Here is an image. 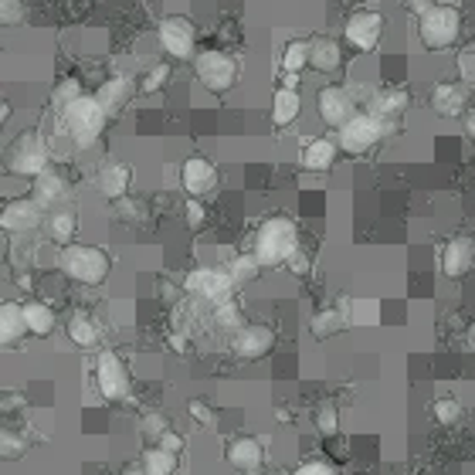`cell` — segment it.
Instances as JSON below:
<instances>
[{
    "label": "cell",
    "instance_id": "6da1fadb",
    "mask_svg": "<svg viewBox=\"0 0 475 475\" xmlns=\"http://www.w3.org/2000/svg\"><path fill=\"white\" fill-rule=\"evenodd\" d=\"M106 116H109V112L102 109L98 98L79 96L75 102L61 106V126H65V136H69L75 146H92V143L102 136Z\"/></svg>",
    "mask_w": 475,
    "mask_h": 475
},
{
    "label": "cell",
    "instance_id": "7a4b0ae2",
    "mask_svg": "<svg viewBox=\"0 0 475 475\" xmlns=\"http://www.w3.org/2000/svg\"><path fill=\"white\" fill-rule=\"evenodd\" d=\"M58 268L65 272V279L79 282V285H102L109 275V255L96 248V245H65L58 255Z\"/></svg>",
    "mask_w": 475,
    "mask_h": 475
},
{
    "label": "cell",
    "instance_id": "3957f363",
    "mask_svg": "<svg viewBox=\"0 0 475 475\" xmlns=\"http://www.w3.org/2000/svg\"><path fill=\"white\" fill-rule=\"evenodd\" d=\"M299 248V231L289 218H268L258 231H255V255L262 258V265H285L289 255Z\"/></svg>",
    "mask_w": 475,
    "mask_h": 475
},
{
    "label": "cell",
    "instance_id": "277c9868",
    "mask_svg": "<svg viewBox=\"0 0 475 475\" xmlns=\"http://www.w3.org/2000/svg\"><path fill=\"white\" fill-rule=\"evenodd\" d=\"M461 34V14L455 7L434 4L432 11L418 17V38L428 51H448Z\"/></svg>",
    "mask_w": 475,
    "mask_h": 475
},
{
    "label": "cell",
    "instance_id": "5b68a950",
    "mask_svg": "<svg viewBox=\"0 0 475 475\" xmlns=\"http://www.w3.org/2000/svg\"><path fill=\"white\" fill-rule=\"evenodd\" d=\"M387 133V126L380 123L374 112H353L347 123L340 126V150H347L349 156H364L370 154L380 143V136Z\"/></svg>",
    "mask_w": 475,
    "mask_h": 475
},
{
    "label": "cell",
    "instance_id": "8992f818",
    "mask_svg": "<svg viewBox=\"0 0 475 475\" xmlns=\"http://www.w3.org/2000/svg\"><path fill=\"white\" fill-rule=\"evenodd\" d=\"M197 82L214 96H224L238 85V61L228 51H200L194 61Z\"/></svg>",
    "mask_w": 475,
    "mask_h": 475
},
{
    "label": "cell",
    "instance_id": "52a82bcc",
    "mask_svg": "<svg viewBox=\"0 0 475 475\" xmlns=\"http://www.w3.org/2000/svg\"><path fill=\"white\" fill-rule=\"evenodd\" d=\"M235 285L238 282L231 279L228 265L224 268H218V265L194 268V272L183 279V289H187L191 295H197V299H208L210 306H218V303H224V299H231Z\"/></svg>",
    "mask_w": 475,
    "mask_h": 475
},
{
    "label": "cell",
    "instance_id": "ba28073f",
    "mask_svg": "<svg viewBox=\"0 0 475 475\" xmlns=\"http://www.w3.org/2000/svg\"><path fill=\"white\" fill-rule=\"evenodd\" d=\"M96 387L106 401H126L129 394V374L126 364L112 353V349H98L96 357Z\"/></svg>",
    "mask_w": 475,
    "mask_h": 475
},
{
    "label": "cell",
    "instance_id": "9c48e42d",
    "mask_svg": "<svg viewBox=\"0 0 475 475\" xmlns=\"http://www.w3.org/2000/svg\"><path fill=\"white\" fill-rule=\"evenodd\" d=\"M156 34H160V44H163L173 58H194L197 31H194V24H191V17H183V14L163 17L160 28H156Z\"/></svg>",
    "mask_w": 475,
    "mask_h": 475
},
{
    "label": "cell",
    "instance_id": "30bf717a",
    "mask_svg": "<svg viewBox=\"0 0 475 475\" xmlns=\"http://www.w3.org/2000/svg\"><path fill=\"white\" fill-rule=\"evenodd\" d=\"M231 353H235L238 360H262V357H268L272 353V347H275V333L268 330V326H241V330H235L231 333Z\"/></svg>",
    "mask_w": 475,
    "mask_h": 475
},
{
    "label": "cell",
    "instance_id": "8fae6325",
    "mask_svg": "<svg viewBox=\"0 0 475 475\" xmlns=\"http://www.w3.org/2000/svg\"><path fill=\"white\" fill-rule=\"evenodd\" d=\"M7 167H11V173H17V177H38V173L48 170V146H44L34 133H28V136L11 150Z\"/></svg>",
    "mask_w": 475,
    "mask_h": 475
},
{
    "label": "cell",
    "instance_id": "7c38bea8",
    "mask_svg": "<svg viewBox=\"0 0 475 475\" xmlns=\"http://www.w3.org/2000/svg\"><path fill=\"white\" fill-rule=\"evenodd\" d=\"M384 38V14L377 11H357L347 21V44L357 51H374Z\"/></svg>",
    "mask_w": 475,
    "mask_h": 475
},
{
    "label": "cell",
    "instance_id": "4fadbf2b",
    "mask_svg": "<svg viewBox=\"0 0 475 475\" xmlns=\"http://www.w3.org/2000/svg\"><path fill=\"white\" fill-rule=\"evenodd\" d=\"M42 204L34 200V197H17L11 200L4 214H0V224H4V231L7 235H24V231H34L38 224H42Z\"/></svg>",
    "mask_w": 475,
    "mask_h": 475
},
{
    "label": "cell",
    "instance_id": "5bb4252c",
    "mask_svg": "<svg viewBox=\"0 0 475 475\" xmlns=\"http://www.w3.org/2000/svg\"><path fill=\"white\" fill-rule=\"evenodd\" d=\"M316 109H320V119L326 126L340 129L353 116V98H349V92L343 85H326V88H320Z\"/></svg>",
    "mask_w": 475,
    "mask_h": 475
},
{
    "label": "cell",
    "instance_id": "9a60e30c",
    "mask_svg": "<svg viewBox=\"0 0 475 475\" xmlns=\"http://www.w3.org/2000/svg\"><path fill=\"white\" fill-rule=\"evenodd\" d=\"M181 187L191 197H204L218 187V170H214V163H210L208 156H191V160H183Z\"/></svg>",
    "mask_w": 475,
    "mask_h": 475
},
{
    "label": "cell",
    "instance_id": "2e32d148",
    "mask_svg": "<svg viewBox=\"0 0 475 475\" xmlns=\"http://www.w3.org/2000/svg\"><path fill=\"white\" fill-rule=\"evenodd\" d=\"M475 265V241L472 238H452L442 252V272L448 279H461L469 275Z\"/></svg>",
    "mask_w": 475,
    "mask_h": 475
},
{
    "label": "cell",
    "instance_id": "e0dca14e",
    "mask_svg": "<svg viewBox=\"0 0 475 475\" xmlns=\"http://www.w3.org/2000/svg\"><path fill=\"white\" fill-rule=\"evenodd\" d=\"M228 465L238 472H258L265 465V445L258 438H235L228 445Z\"/></svg>",
    "mask_w": 475,
    "mask_h": 475
},
{
    "label": "cell",
    "instance_id": "ac0fdd59",
    "mask_svg": "<svg viewBox=\"0 0 475 475\" xmlns=\"http://www.w3.org/2000/svg\"><path fill=\"white\" fill-rule=\"evenodd\" d=\"M129 187H133V170L126 163H109V167L98 170L96 177V191L102 197H109V200H123L129 194Z\"/></svg>",
    "mask_w": 475,
    "mask_h": 475
},
{
    "label": "cell",
    "instance_id": "d6986e66",
    "mask_svg": "<svg viewBox=\"0 0 475 475\" xmlns=\"http://www.w3.org/2000/svg\"><path fill=\"white\" fill-rule=\"evenodd\" d=\"M343 65V48L336 38H312L309 42V69L322 71V75H333Z\"/></svg>",
    "mask_w": 475,
    "mask_h": 475
},
{
    "label": "cell",
    "instance_id": "ffe728a7",
    "mask_svg": "<svg viewBox=\"0 0 475 475\" xmlns=\"http://www.w3.org/2000/svg\"><path fill=\"white\" fill-rule=\"evenodd\" d=\"M407 109V92H401V88H387V92H377V96L370 98V109L367 112H374L380 123L387 126V133L394 129V123L405 116Z\"/></svg>",
    "mask_w": 475,
    "mask_h": 475
},
{
    "label": "cell",
    "instance_id": "44dd1931",
    "mask_svg": "<svg viewBox=\"0 0 475 475\" xmlns=\"http://www.w3.org/2000/svg\"><path fill=\"white\" fill-rule=\"evenodd\" d=\"M303 112V96H299V85H282L275 98H272V123L275 126H293Z\"/></svg>",
    "mask_w": 475,
    "mask_h": 475
},
{
    "label": "cell",
    "instance_id": "7402d4cb",
    "mask_svg": "<svg viewBox=\"0 0 475 475\" xmlns=\"http://www.w3.org/2000/svg\"><path fill=\"white\" fill-rule=\"evenodd\" d=\"M24 333H31L28 320H24V306L21 303H4L0 306V343L14 347V343L24 340Z\"/></svg>",
    "mask_w": 475,
    "mask_h": 475
},
{
    "label": "cell",
    "instance_id": "603a6c76",
    "mask_svg": "<svg viewBox=\"0 0 475 475\" xmlns=\"http://www.w3.org/2000/svg\"><path fill=\"white\" fill-rule=\"evenodd\" d=\"M69 194V183H65V177L61 173H55V170H44V173H38L34 177V183H31V197L42 204V208H51V204H58L61 197Z\"/></svg>",
    "mask_w": 475,
    "mask_h": 475
},
{
    "label": "cell",
    "instance_id": "cb8c5ba5",
    "mask_svg": "<svg viewBox=\"0 0 475 475\" xmlns=\"http://www.w3.org/2000/svg\"><path fill=\"white\" fill-rule=\"evenodd\" d=\"M65 330H69V340L75 347L82 349H96L102 343V330H98V322L88 316V312H71L69 322H65Z\"/></svg>",
    "mask_w": 475,
    "mask_h": 475
},
{
    "label": "cell",
    "instance_id": "d4e9b609",
    "mask_svg": "<svg viewBox=\"0 0 475 475\" xmlns=\"http://www.w3.org/2000/svg\"><path fill=\"white\" fill-rule=\"evenodd\" d=\"M465 102H469V96H465V88L455 82L438 85L432 92V109L438 112V116H445V119L461 116V112H465Z\"/></svg>",
    "mask_w": 475,
    "mask_h": 475
},
{
    "label": "cell",
    "instance_id": "484cf974",
    "mask_svg": "<svg viewBox=\"0 0 475 475\" xmlns=\"http://www.w3.org/2000/svg\"><path fill=\"white\" fill-rule=\"evenodd\" d=\"M336 154H340V143L320 136V140H312L306 150H303V167H306L309 173H326V170L336 163Z\"/></svg>",
    "mask_w": 475,
    "mask_h": 475
},
{
    "label": "cell",
    "instance_id": "4316f807",
    "mask_svg": "<svg viewBox=\"0 0 475 475\" xmlns=\"http://www.w3.org/2000/svg\"><path fill=\"white\" fill-rule=\"evenodd\" d=\"M44 231H48V238L55 241V245H71L75 241V231H79V214H75V208H61L55 210V214H48V221H44Z\"/></svg>",
    "mask_w": 475,
    "mask_h": 475
},
{
    "label": "cell",
    "instance_id": "83f0119b",
    "mask_svg": "<svg viewBox=\"0 0 475 475\" xmlns=\"http://www.w3.org/2000/svg\"><path fill=\"white\" fill-rule=\"evenodd\" d=\"M129 96H133V82H129V75H112L109 82H102L96 98L102 102V109L112 116V112H119L123 106H126Z\"/></svg>",
    "mask_w": 475,
    "mask_h": 475
},
{
    "label": "cell",
    "instance_id": "f1b7e54d",
    "mask_svg": "<svg viewBox=\"0 0 475 475\" xmlns=\"http://www.w3.org/2000/svg\"><path fill=\"white\" fill-rule=\"evenodd\" d=\"M181 469V461H177V452H170L163 445H146L143 452V472L150 475H170Z\"/></svg>",
    "mask_w": 475,
    "mask_h": 475
},
{
    "label": "cell",
    "instance_id": "f546056e",
    "mask_svg": "<svg viewBox=\"0 0 475 475\" xmlns=\"http://www.w3.org/2000/svg\"><path fill=\"white\" fill-rule=\"evenodd\" d=\"M24 306V320H28V330L34 336H51L55 333V312L38 303V299H28V303H21Z\"/></svg>",
    "mask_w": 475,
    "mask_h": 475
},
{
    "label": "cell",
    "instance_id": "4dcf8cb0",
    "mask_svg": "<svg viewBox=\"0 0 475 475\" xmlns=\"http://www.w3.org/2000/svg\"><path fill=\"white\" fill-rule=\"evenodd\" d=\"M347 312L343 309H320L312 320H309V333L316 336V340H326V336L340 333L343 326H347Z\"/></svg>",
    "mask_w": 475,
    "mask_h": 475
},
{
    "label": "cell",
    "instance_id": "1f68e13d",
    "mask_svg": "<svg viewBox=\"0 0 475 475\" xmlns=\"http://www.w3.org/2000/svg\"><path fill=\"white\" fill-rule=\"evenodd\" d=\"M340 309L347 312L353 326H377L380 322V303H374V299H349Z\"/></svg>",
    "mask_w": 475,
    "mask_h": 475
},
{
    "label": "cell",
    "instance_id": "d6a6232c",
    "mask_svg": "<svg viewBox=\"0 0 475 475\" xmlns=\"http://www.w3.org/2000/svg\"><path fill=\"white\" fill-rule=\"evenodd\" d=\"M262 258H258V255H238V258H231V262H228V272H231V279L238 282V285H241V282H255L258 279V275H262Z\"/></svg>",
    "mask_w": 475,
    "mask_h": 475
},
{
    "label": "cell",
    "instance_id": "836d02e7",
    "mask_svg": "<svg viewBox=\"0 0 475 475\" xmlns=\"http://www.w3.org/2000/svg\"><path fill=\"white\" fill-rule=\"evenodd\" d=\"M214 322H218V330H224V333H235V330L245 326V312H241V306H238L235 299H224V303L214 306Z\"/></svg>",
    "mask_w": 475,
    "mask_h": 475
},
{
    "label": "cell",
    "instance_id": "e575fe53",
    "mask_svg": "<svg viewBox=\"0 0 475 475\" xmlns=\"http://www.w3.org/2000/svg\"><path fill=\"white\" fill-rule=\"evenodd\" d=\"M303 69H309V42H289L282 48V71L299 75Z\"/></svg>",
    "mask_w": 475,
    "mask_h": 475
},
{
    "label": "cell",
    "instance_id": "d590c367",
    "mask_svg": "<svg viewBox=\"0 0 475 475\" xmlns=\"http://www.w3.org/2000/svg\"><path fill=\"white\" fill-rule=\"evenodd\" d=\"M432 411H434V421L445 424V428H452V424L461 418V405L455 401V397H438Z\"/></svg>",
    "mask_w": 475,
    "mask_h": 475
},
{
    "label": "cell",
    "instance_id": "8d00e7d4",
    "mask_svg": "<svg viewBox=\"0 0 475 475\" xmlns=\"http://www.w3.org/2000/svg\"><path fill=\"white\" fill-rule=\"evenodd\" d=\"M140 432H143V438H146L150 445H156V442H160V438L170 432V421L163 418V414H146V418H143Z\"/></svg>",
    "mask_w": 475,
    "mask_h": 475
},
{
    "label": "cell",
    "instance_id": "74e56055",
    "mask_svg": "<svg viewBox=\"0 0 475 475\" xmlns=\"http://www.w3.org/2000/svg\"><path fill=\"white\" fill-rule=\"evenodd\" d=\"M170 82V65H154V69H146V75H143V92H160L163 85Z\"/></svg>",
    "mask_w": 475,
    "mask_h": 475
},
{
    "label": "cell",
    "instance_id": "f35d334b",
    "mask_svg": "<svg viewBox=\"0 0 475 475\" xmlns=\"http://www.w3.org/2000/svg\"><path fill=\"white\" fill-rule=\"evenodd\" d=\"M0 21L7 24V28H14L24 21V4L21 0H0Z\"/></svg>",
    "mask_w": 475,
    "mask_h": 475
},
{
    "label": "cell",
    "instance_id": "ab89813d",
    "mask_svg": "<svg viewBox=\"0 0 475 475\" xmlns=\"http://www.w3.org/2000/svg\"><path fill=\"white\" fill-rule=\"evenodd\" d=\"M455 69H459L461 82L475 85V48H465V51H459V58H455Z\"/></svg>",
    "mask_w": 475,
    "mask_h": 475
},
{
    "label": "cell",
    "instance_id": "60d3db41",
    "mask_svg": "<svg viewBox=\"0 0 475 475\" xmlns=\"http://www.w3.org/2000/svg\"><path fill=\"white\" fill-rule=\"evenodd\" d=\"M82 96V88H79V82L75 79H65V82L55 88V96H51V102L55 106H69V102H75V98Z\"/></svg>",
    "mask_w": 475,
    "mask_h": 475
},
{
    "label": "cell",
    "instance_id": "b9f144b4",
    "mask_svg": "<svg viewBox=\"0 0 475 475\" xmlns=\"http://www.w3.org/2000/svg\"><path fill=\"white\" fill-rule=\"evenodd\" d=\"M183 214H187V224H191V228H204V221H208V214H204V204H200V197H191V200L183 204Z\"/></svg>",
    "mask_w": 475,
    "mask_h": 475
},
{
    "label": "cell",
    "instance_id": "7bdbcfd3",
    "mask_svg": "<svg viewBox=\"0 0 475 475\" xmlns=\"http://www.w3.org/2000/svg\"><path fill=\"white\" fill-rule=\"evenodd\" d=\"M316 428H320L322 434H336V428H340V414H336V407H322V411H316Z\"/></svg>",
    "mask_w": 475,
    "mask_h": 475
},
{
    "label": "cell",
    "instance_id": "ee69618b",
    "mask_svg": "<svg viewBox=\"0 0 475 475\" xmlns=\"http://www.w3.org/2000/svg\"><path fill=\"white\" fill-rule=\"evenodd\" d=\"M285 268H289L293 275H309V268H312V262H309V255L303 252V248H295V252L289 255V262H285Z\"/></svg>",
    "mask_w": 475,
    "mask_h": 475
},
{
    "label": "cell",
    "instance_id": "f6af8a7d",
    "mask_svg": "<svg viewBox=\"0 0 475 475\" xmlns=\"http://www.w3.org/2000/svg\"><path fill=\"white\" fill-rule=\"evenodd\" d=\"M295 472H299V475H333L336 465H330L326 459H312V461H303Z\"/></svg>",
    "mask_w": 475,
    "mask_h": 475
},
{
    "label": "cell",
    "instance_id": "bcb514c9",
    "mask_svg": "<svg viewBox=\"0 0 475 475\" xmlns=\"http://www.w3.org/2000/svg\"><path fill=\"white\" fill-rule=\"evenodd\" d=\"M21 452H24V442L7 428V432H4V455H7V459H17Z\"/></svg>",
    "mask_w": 475,
    "mask_h": 475
},
{
    "label": "cell",
    "instance_id": "7dc6e473",
    "mask_svg": "<svg viewBox=\"0 0 475 475\" xmlns=\"http://www.w3.org/2000/svg\"><path fill=\"white\" fill-rule=\"evenodd\" d=\"M191 414H194L197 421H200V424H208V428H214V414H210L208 407L200 405V401H194V405H191Z\"/></svg>",
    "mask_w": 475,
    "mask_h": 475
},
{
    "label": "cell",
    "instance_id": "c3c4849f",
    "mask_svg": "<svg viewBox=\"0 0 475 475\" xmlns=\"http://www.w3.org/2000/svg\"><path fill=\"white\" fill-rule=\"evenodd\" d=\"M156 445H163V448H170V452H183V438H177L173 432H167Z\"/></svg>",
    "mask_w": 475,
    "mask_h": 475
},
{
    "label": "cell",
    "instance_id": "681fc988",
    "mask_svg": "<svg viewBox=\"0 0 475 475\" xmlns=\"http://www.w3.org/2000/svg\"><path fill=\"white\" fill-rule=\"evenodd\" d=\"M438 0H407V11H414V14H424V11H432Z\"/></svg>",
    "mask_w": 475,
    "mask_h": 475
},
{
    "label": "cell",
    "instance_id": "f907efd6",
    "mask_svg": "<svg viewBox=\"0 0 475 475\" xmlns=\"http://www.w3.org/2000/svg\"><path fill=\"white\" fill-rule=\"evenodd\" d=\"M170 347L177 349V353H183V349L191 347V340H187V336H181V333H177V336H170Z\"/></svg>",
    "mask_w": 475,
    "mask_h": 475
},
{
    "label": "cell",
    "instance_id": "816d5d0a",
    "mask_svg": "<svg viewBox=\"0 0 475 475\" xmlns=\"http://www.w3.org/2000/svg\"><path fill=\"white\" fill-rule=\"evenodd\" d=\"M465 129H469V136H472V143H475V116H469V123H465Z\"/></svg>",
    "mask_w": 475,
    "mask_h": 475
}]
</instances>
